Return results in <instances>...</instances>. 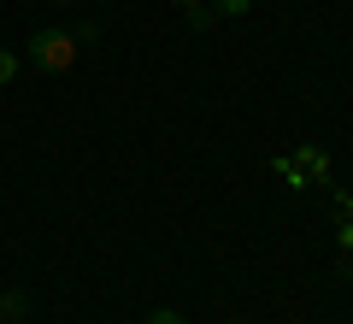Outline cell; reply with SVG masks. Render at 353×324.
<instances>
[{
	"label": "cell",
	"mask_w": 353,
	"mask_h": 324,
	"mask_svg": "<svg viewBox=\"0 0 353 324\" xmlns=\"http://www.w3.org/2000/svg\"><path fill=\"white\" fill-rule=\"evenodd\" d=\"M24 59L36 65V71L59 77V71L77 65V36H71V30H36V36L24 41Z\"/></svg>",
	"instance_id": "1"
},
{
	"label": "cell",
	"mask_w": 353,
	"mask_h": 324,
	"mask_svg": "<svg viewBox=\"0 0 353 324\" xmlns=\"http://www.w3.org/2000/svg\"><path fill=\"white\" fill-rule=\"evenodd\" d=\"M0 318H30V295H24V289H6V295H0Z\"/></svg>",
	"instance_id": "2"
},
{
	"label": "cell",
	"mask_w": 353,
	"mask_h": 324,
	"mask_svg": "<svg viewBox=\"0 0 353 324\" xmlns=\"http://www.w3.org/2000/svg\"><path fill=\"white\" fill-rule=\"evenodd\" d=\"M301 171H306V177H330V153L306 142V148H301Z\"/></svg>",
	"instance_id": "3"
},
{
	"label": "cell",
	"mask_w": 353,
	"mask_h": 324,
	"mask_svg": "<svg viewBox=\"0 0 353 324\" xmlns=\"http://www.w3.org/2000/svg\"><path fill=\"white\" fill-rule=\"evenodd\" d=\"M183 18H189V30H212V6H183Z\"/></svg>",
	"instance_id": "4"
},
{
	"label": "cell",
	"mask_w": 353,
	"mask_h": 324,
	"mask_svg": "<svg viewBox=\"0 0 353 324\" xmlns=\"http://www.w3.org/2000/svg\"><path fill=\"white\" fill-rule=\"evenodd\" d=\"M18 65H24V53H12V48H0V83H12V77H18Z\"/></svg>",
	"instance_id": "5"
},
{
	"label": "cell",
	"mask_w": 353,
	"mask_h": 324,
	"mask_svg": "<svg viewBox=\"0 0 353 324\" xmlns=\"http://www.w3.org/2000/svg\"><path fill=\"white\" fill-rule=\"evenodd\" d=\"M248 6H253V0H212V12H218V18H241Z\"/></svg>",
	"instance_id": "6"
},
{
	"label": "cell",
	"mask_w": 353,
	"mask_h": 324,
	"mask_svg": "<svg viewBox=\"0 0 353 324\" xmlns=\"http://www.w3.org/2000/svg\"><path fill=\"white\" fill-rule=\"evenodd\" d=\"M148 324H189L183 312H171V307H159V312H148Z\"/></svg>",
	"instance_id": "7"
},
{
	"label": "cell",
	"mask_w": 353,
	"mask_h": 324,
	"mask_svg": "<svg viewBox=\"0 0 353 324\" xmlns=\"http://www.w3.org/2000/svg\"><path fill=\"white\" fill-rule=\"evenodd\" d=\"M336 207H341V218H353V195H341V189H336Z\"/></svg>",
	"instance_id": "8"
},
{
	"label": "cell",
	"mask_w": 353,
	"mask_h": 324,
	"mask_svg": "<svg viewBox=\"0 0 353 324\" xmlns=\"http://www.w3.org/2000/svg\"><path fill=\"white\" fill-rule=\"evenodd\" d=\"M176 6H206V0H176Z\"/></svg>",
	"instance_id": "9"
},
{
	"label": "cell",
	"mask_w": 353,
	"mask_h": 324,
	"mask_svg": "<svg viewBox=\"0 0 353 324\" xmlns=\"http://www.w3.org/2000/svg\"><path fill=\"white\" fill-rule=\"evenodd\" d=\"M347 283H353V265H347Z\"/></svg>",
	"instance_id": "10"
},
{
	"label": "cell",
	"mask_w": 353,
	"mask_h": 324,
	"mask_svg": "<svg viewBox=\"0 0 353 324\" xmlns=\"http://www.w3.org/2000/svg\"><path fill=\"white\" fill-rule=\"evenodd\" d=\"M230 324H248V318H230Z\"/></svg>",
	"instance_id": "11"
}]
</instances>
